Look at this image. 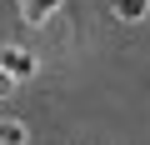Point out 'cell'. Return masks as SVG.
<instances>
[{
	"mask_svg": "<svg viewBox=\"0 0 150 145\" xmlns=\"http://www.w3.org/2000/svg\"><path fill=\"white\" fill-rule=\"evenodd\" d=\"M115 15L120 20H145L150 15V0H115Z\"/></svg>",
	"mask_w": 150,
	"mask_h": 145,
	"instance_id": "3957f363",
	"label": "cell"
},
{
	"mask_svg": "<svg viewBox=\"0 0 150 145\" xmlns=\"http://www.w3.org/2000/svg\"><path fill=\"white\" fill-rule=\"evenodd\" d=\"M0 75H5L10 85H15V80H30V75H35V55L20 50V45H5V50H0Z\"/></svg>",
	"mask_w": 150,
	"mask_h": 145,
	"instance_id": "6da1fadb",
	"label": "cell"
},
{
	"mask_svg": "<svg viewBox=\"0 0 150 145\" xmlns=\"http://www.w3.org/2000/svg\"><path fill=\"white\" fill-rule=\"evenodd\" d=\"M25 140H30V130L20 120H0V145H25Z\"/></svg>",
	"mask_w": 150,
	"mask_h": 145,
	"instance_id": "277c9868",
	"label": "cell"
},
{
	"mask_svg": "<svg viewBox=\"0 0 150 145\" xmlns=\"http://www.w3.org/2000/svg\"><path fill=\"white\" fill-rule=\"evenodd\" d=\"M50 10H60V0H20V15H25L30 25H45Z\"/></svg>",
	"mask_w": 150,
	"mask_h": 145,
	"instance_id": "7a4b0ae2",
	"label": "cell"
}]
</instances>
